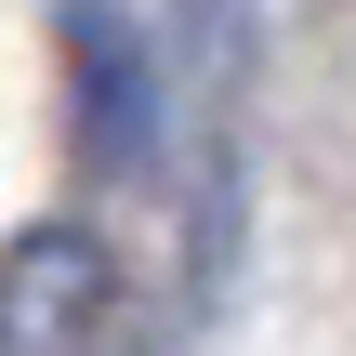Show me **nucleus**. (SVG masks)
<instances>
[{
    "instance_id": "obj_2",
    "label": "nucleus",
    "mask_w": 356,
    "mask_h": 356,
    "mask_svg": "<svg viewBox=\"0 0 356 356\" xmlns=\"http://www.w3.org/2000/svg\"><path fill=\"white\" fill-rule=\"evenodd\" d=\"M66 53H79V132H92V159H145V66H132V26H119V0H66Z\"/></svg>"
},
{
    "instance_id": "obj_1",
    "label": "nucleus",
    "mask_w": 356,
    "mask_h": 356,
    "mask_svg": "<svg viewBox=\"0 0 356 356\" xmlns=\"http://www.w3.org/2000/svg\"><path fill=\"white\" fill-rule=\"evenodd\" d=\"M119 317V277L79 225H26L0 251V356H92Z\"/></svg>"
}]
</instances>
